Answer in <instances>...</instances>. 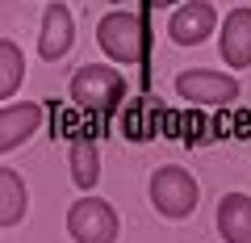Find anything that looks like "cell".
Returning a JSON list of instances; mask_svg holds the SVG:
<instances>
[{"label":"cell","instance_id":"cell-9","mask_svg":"<svg viewBox=\"0 0 251 243\" xmlns=\"http://www.w3.org/2000/svg\"><path fill=\"white\" fill-rule=\"evenodd\" d=\"M222 63L226 67H251V9H230L222 17Z\"/></svg>","mask_w":251,"mask_h":243},{"label":"cell","instance_id":"cell-3","mask_svg":"<svg viewBox=\"0 0 251 243\" xmlns=\"http://www.w3.org/2000/svg\"><path fill=\"white\" fill-rule=\"evenodd\" d=\"M72 101L80 109H92V113H113L126 97V80L105 63H84L80 72L72 76Z\"/></svg>","mask_w":251,"mask_h":243},{"label":"cell","instance_id":"cell-7","mask_svg":"<svg viewBox=\"0 0 251 243\" xmlns=\"http://www.w3.org/2000/svg\"><path fill=\"white\" fill-rule=\"evenodd\" d=\"M42 117H46V109L38 101H17V105L0 109V155L21 147L25 138H34L38 126H42Z\"/></svg>","mask_w":251,"mask_h":243},{"label":"cell","instance_id":"cell-14","mask_svg":"<svg viewBox=\"0 0 251 243\" xmlns=\"http://www.w3.org/2000/svg\"><path fill=\"white\" fill-rule=\"evenodd\" d=\"M147 4H176V0H147Z\"/></svg>","mask_w":251,"mask_h":243},{"label":"cell","instance_id":"cell-6","mask_svg":"<svg viewBox=\"0 0 251 243\" xmlns=\"http://www.w3.org/2000/svg\"><path fill=\"white\" fill-rule=\"evenodd\" d=\"M168 34L176 46H201L209 34H218V9L209 0H184L168 17Z\"/></svg>","mask_w":251,"mask_h":243},{"label":"cell","instance_id":"cell-13","mask_svg":"<svg viewBox=\"0 0 251 243\" xmlns=\"http://www.w3.org/2000/svg\"><path fill=\"white\" fill-rule=\"evenodd\" d=\"M21 84H25V54L13 38H0V101H9Z\"/></svg>","mask_w":251,"mask_h":243},{"label":"cell","instance_id":"cell-12","mask_svg":"<svg viewBox=\"0 0 251 243\" xmlns=\"http://www.w3.org/2000/svg\"><path fill=\"white\" fill-rule=\"evenodd\" d=\"M72 180H75V189H84V193H92L97 180H100V155H97V143L88 135L72 138Z\"/></svg>","mask_w":251,"mask_h":243},{"label":"cell","instance_id":"cell-4","mask_svg":"<svg viewBox=\"0 0 251 243\" xmlns=\"http://www.w3.org/2000/svg\"><path fill=\"white\" fill-rule=\"evenodd\" d=\"M67 235H72L75 243H117L122 218H117V210L109 206V201L84 193V197L72 201V210H67Z\"/></svg>","mask_w":251,"mask_h":243},{"label":"cell","instance_id":"cell-8","mask_svg":"<svg viewBox=\"0 0 251 243\" xmlns=\"http://www.w3.org/2000/svg\"><path fill=\"white\" fill-rule=\"evenodd\" d=\"M75 42V26H72V9L67 4H46L42 13V34H38V54H42L46 63H54V59H63V54L72 51Z\"/></svg>","mask_w":251,"mask_h":243},{"label":"cell","instance_id":"cell-1","mask_svg":"<svg viewBox=\"0 0 251 243\" xmlns=\"http://www.w3.org/2000/svg\"><path fill=\"white\" fill-rule=\"evenodd\" d=\"M97 42L113 63H147L151 54V34H147L143 13L113 9L97 21Z\"/></svg>","mask_w":251,"mask_h":243},{"label":"cell","instance_id":"cell-5","mask_svg":"<svg viewBox=\"0 0 251 243\" xmlns=\"http://www.w3.org/2000/svg\"><path fill=\"white\" fill-rule=\"evenodd\" d=\"M176 92L188 101V105L218 109V105H230V101H239V80H234V76H226V72L193 67V72H180V76H176Z\"/></svg>","mask_w":251,"mask_h":243},{"label":"cell","instance_id":"cell-2","mask_svg":"<svg viewBox=\"0 0 251 243\" xmlns=\"http://www.w3.org/2000/svg\"><path fill=\"white\" fill-rule=\"evenodd\" d=\"M197 180H193V172L180 168V163H163V168H155L151 176V206L159 210L163 218H172V222H180V218H188L193 210H197Z\"/></svg>","mask_w":251,"mask_h":243},{"label":"cell","instance_id":"cell-11","mask_svg":"<svg viewBox=\"0 0 251 243\" xmlns=\"http://www.w3.org/2000/svg\"><path fill=\"white\" fill-rule=\"evenodd\" d=\"M25 214H29V189L21 172L0 168V226H17Z\"/></svg>","mask_w":251,"mask_h":243},{"label":"cell","instance_id":"cell-10","mask_svg":"<svg viewBox=\"0 0 251 243\" xmlns=\"http://www.w3.org/2000/svg\"><path fill=\"white\" fill-rule=\"evenodd\" d=\"M218 235L226 243H251V197L247 193H226L218 201Z\"/></svg>","mask_w":251,"mask_h":243}]
</instances>
